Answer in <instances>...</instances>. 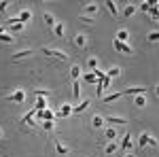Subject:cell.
Returning a JSON list of instances; mask_svg holds the SVG:
<instances>
[{"label":"cell","instance_id":"6da1fadb","mask_svg":"<svg viewBox=\"0 0 159 157\" xmlns=\"http://www.w3.org/2000/svg\"><path fill=\"white\" fill-rule=\"evenodd\" d=\"M43 53L45 55H51V58H55V60H60V62H70L68 53H64L60 49H43Z\"/></svg>","mask_w":159,"mask_h":157},{"label":"cell","instance_id":"7a4b0ae2","mask_svg":"<svg viewBox=\"0 0 159 157\" xmlns=\"http://www.w3.org/2000/svg\"><path fill=\"white\" fill-rule=\"evenodd\" d=\"M112 47L117 49V51H119V53H125V55H132V53H134V49L129 47V45H127V43H119V40H117V38H115V40H112Z\"/></svg>","mask_w":159,"mask_h":157},{"label":"cell","instance_id":"3957f363","mask_svg":"<svg viewBox=\"0 0 159 157\" xmlns=\"http://www.w3.org/2000/svg\"><path fill=\"white\" fill-rule=\"evenodd\" d=\"M144 91H147V87L144 85H138V87H127L121 94L123 96H144Z\"/></svg>","mask_w":159,"mask_h":157},{"label":"cell","instance_id":"277c9868","mask_svg":"<svg viewBox=\"0 0 159 157\" xmlns=\"http://www.w3.org/2000/svg\"><path fill=\"white\" fill-rule=\"evenodd\" d=\"M34 117H38V119H45V121H53V110L45 109V110H34Z\"/></svg>","mask_w":159,"mask_h":157},{"label":"cell","instance_id":"5b68a950","mask_svg":"<svg viewBox=\"0 0 159 157\" xmlns=\"http://www.w3.org/2000/svg\"><path fill=\"white\" fill-rule=\"evenodd\" d=\"M32 53H34L32 49H24V51H19V53H15V55H13L11 60H13V62H21V60H28V58H30Z\"/></svg>","mask_w":159,"mask_h":157},{"label":"cell","instance_id":"8992f818","mask_svg":"<svg viewBox=\"0 0 159 157\" xmlns=\"http://www.w3.org/2000/svg\"><path fill=\"white\" fill-rule=\"evenodd\" d=\"M7 100H11V102H19V104H21V102L25 100V91L17 89V91H15V94H11V96L7 98Z\"/></svg>","mask_w":159,"mask_h":157},{"label":"cell","instance_id":"52a82bcc","mask_svg":"<svg viewBox=\"0 0 159 157\" xmlns=\"http://www.w3.org/2000/svg\"><path fill=\"white\" fill-rule=\"evenodd\" d=\"M96 85H98V96H100V94H102V91H104V89H106V87L110 85V79L106 76V74H104L102 79H98V83H96Z\"/></svg>","mask_w":159,"mask_h":157},{"label":"cell","instance_id":"ba28073f","mask_svg":"<svg viewBox=\"0 0 159 157\" xmlns=\"http://www.w3.org/2000/svg\"><path fill=\"white\" fill-rule=\"evenodd\" d=\"M55 151H57V155H68L70 153V149L64 145L61 140H57V138H55Z\"/></svg>","mask_w":159,"mask_h":157},{"label":"cell","instance_id":"9c48e42d","mask_svg":"<svg viewBox=\"0 0 159 157\" xmlns=\"http://www.w3.org/2000/svg\"><path fill=\"white\" fill-rule=\"evenodd\" d=\"M74 45L79 49H87V36L85 34H76V36H74Z\"/></svg>","mask_w":159,"mask_h":157},{"label":"cell","instance_id":"30bf717a","mask_svg":"<svg viewBox=\"0 0 159 157\" xmlns=\"http://www.w3.org/2000/svg\"><path fill=\"white\" fill-rule=\"evenodd\" d=\"M21 121L28 123V125H36V121H34V109L30 110V113H25L24 117H21Z\"/></svg>","mask_w":159,"mask_h":157},{"label":"cell","instance_id":"8fae6325","mask_svg":"<svg viewBox=\"0 0 159 157\" xmlns=\"http://www.w3.org/2000/svg\"><path fill=\"white\" fill-rule=\"evenodd\" d=\"M106 121L112 123V125H125V123H127L125 117H106Z\"/></svg>","mask_w":159,"mask_h":157},{"label":"cell","instance_id":"7c38bea8","mask_svg":"<svg viewBox=\"0 0 159 157\" xmlns=\"http://www.w3.org/2000/svg\"><path fill=\"white\" fill-rule=\"evenodd\" d=\"M19 32H24V24H19V21H17V24H13L11 28H9V34H11V36L19 34Z\"/></svg>","mask_w":159,"mask_h":157},{"label":"cell","instance_id":"4fadbf2b","mask_svg":"<svg viewBox=\"0 0 159 157\" xmlns=\"http://www.w3.org/2000/svg\"><path fill=\"white\" fill-rule=\"evenodd\" d=\"M127 149H132V136L129 134L123 136V142H121V151H127Z\"/></svg>","mask_w":159,"mask_h":157},{"label":"cell","instance_id":"5bb4252c","mask_svg":"<svg viewBox=\"0 0 159 157\" xmlns=\"http://www.w3.org/2000/svg\"><path fill=\"white\" fill-rule=\"evenodd\" d=\"M0 40H2V43H15V36H11L9 32H4V30L0 28Z\"/></svg>","mask_w":159,"mask_h":157},{"label":"cell","instance_id":"9a60e30c","mask_svg":"<svg viewBox=\"0 0 159 157\" xmlns=\"http://www.w3.org/2000/svg\"><path fill=\"white\" fill-rule=\"evenodd\" d=\"M119 74H121V68H119V66H112V68H108L106 76H108L110 81H112V79H115V76H119Z\"/></svg>","mask_w":159,"mask_h":157},{"label":"cell","instance_id":"2e32d148","mask_svg":"<svg viewBox=\"0 0 159 157\" xmlns=\"http://www.w3.org/2000/svg\"><path fill=\"white\" fill-rule=\"evenodd\" d=\"M89 104H91L89 100H83L81 104H76V106H72V113H83V110H85L87 106H89Z\"/></svg>","mask_w":159,"mask_h":157},{"label":"cell","instance_id":"e0dca14e","mask_svg":"<svg viewBox=\"0 0 159 157\" xmlns=\"http://www.w3.org/2000/svg\"><path fill=\"white\" fill-rule=\"evenodd\" d=\"M72 98H74V100L81 98V83H79V81H74V83H72Z\"/></svg>","mask_w":159,"mask_h":157},{"label":"cell","instance_id":"ac0fdd59","mask_svg":"<svg viewBox=\"0 0 159 157\" xmlns=\"http://www.w3.org/2000/svg\"><path fill=\"white\" fill-rule=\"evenodd\" d=\"M30 17H32V13H30V11H21L19 15H17L19 24H25V21H30Z\"/></svg>","mask_w":159,"mask_h":157},{"label":"cell","instance_id":"d6986e66","mask_svg":"<svg viewBox=\"0 0 159 157\" xmlns=\"http://www.w3.org/2000/svg\"><path fill=\"white\" fill-rule=\"evenodd\" d=\"M70 113H72V106H70V104H64L60 109V113H57V117H68Z\"/></svg>","mask_w":159,"mask_h":157},{"label":"cell","instance_id":"ffe728a7","mask_svg":"<svg viewBox=\"0 0 159 157\" xmlns=\"http://www.w3.org/2000/svg\"><path fill=\"white\" fill-rule=\"evenodd\" d=\"M127 38H129V32H127V30H119V32H117V40H119V43H125V40H127Z\"/></svg>","mask_w":159,"mask_h":157},{"label":"cell","instance_id":"44dd1931","mask_svg":"<svg viewBox=\"0 0 159 157\" xmlns=\"http://www.w3.org/2000/svg\"><path fill=\"white\" fill-rule=\"evenodd\" d=\"M136 13V4H127L125 9H123V17H132Z\"/></svg>","mask_w":159,"mask_h":157},{"label":"cell","instance_id":"7402d4cb","mask_svg":"<svg viewBox=\"0 0 159 157\" xmlns=\"http://www.w3.org/2000/svg\"><path fill=\"white\" fill-rule=\"evenodd\" d=\"M43 19H45V24L49 25V28L55 25V19H53V15H51V13H43Z\"/></svg>","mask_w":159,"mask_h":157},{"label":"cell","instance_id":"603a6c76","mask_svg":"<svg viewBox=\"0 0 159 157\" xmlns=\"http://www.w3.org/2000/svg\"><path fill=\"white\" fill-rule=\"evenodd\" d=\"M47 109V98H36V109L34 110H45Z\"/></svg>","mask_w":159,"mask_h":157},{"label":"cell","instance_id":"cb8c5ba5","mask_svg":"<svg viewBox=\"0 0 159 157\" xmlns=\"http://www.w3.org/2000/svg\"><path fill=\"white\" fill-rule=\"evenodd\" d=\"M117 151H119V145H117V142H112V145H108L106 149H104L106 155H112V153H117Z\"/></svg>","mask_w":159,"mask_h":157},{"label":"cell","instance_id":"d4e9b609","mask_svg":"<svg viewBox=\"0 0 159 157\" xmlns=\"http://www.w3.org/2000/svg\"><path fill=\"white\" fill-rule=\"evenodd\" d=\"M98 11H100V4H87L85 7V13H89V15H96Z\"/></svg>","mask_w":159,"mask_h":157},{"label":"cell","instance_id":"484cf974","mask_svg":"<svg viewBox=\"0 0 159 157\" xmlns=\"http://www.w3.org/2000/svg\"><path fill=\"white\" fill-rule=\"evenodd\" d=\"M34 96H36V98H49L51 91H49V89H34Z\"/></svg>","mask_w":159,"mask_h":157},{"label":"cell","instance_id":"4316f807","mask_svg":"<svg viewBox=\"0 0 159 157\" xmlns=\"http://www.w3.org/2000/svg\"><path fill=\"white\" fill-rule=\"evenodd\" d=\"M147 40H148V43H159V30H155V32H148Z\"/></svg>","mask_w":159,"mask_h":157},{"label":"cell","instance_id":"83f0119b","mask_svg":"<svg viewBox=\"0 0 159 157\" xmlns=\"http://www.w3.org/2000/svg\"><path fill=\"white\" fill-rule=\"evenodd\" d=\"M147 140H148V134H140V140H138V149H144L147 146Z\"/></svg>","mask_w":159,"mask_h":157},{"label":"cell","instance_id":"f1b7e54d","mask_svg":"<svg viewBox=\"0 0 159 157\" xmlns=\"http://www.w3.org/2000/svg\"><path fill=\"white\" fill-rule=\"evenodd\" d=\"M83 81H85V83H98V79H96V74H93V72H85Z\"/></svg>","mask_w":159,"mask_h":157},{"label":"cell","instance_id":"f546056e","mask_svg":"<svg viewBox=\"0 0 159 157\" xmlns=\"http://www.w3.org/2000/svg\"><path fill=\"white\" fill-rule=\"evenodd\" d=\"M123 94L121 91H117V94H110V96H104V102H115V100H119Z\"/></svg>","mask_w":159,"mask_h":157},{"label":"cell","instance_id":"4dcf8cb0","mask_svg":"<svg viewBox=\"0 0 159 157\" xmlns=\"http://www.w3.org/2000/svg\"><path fill=\"white\" fill-rule=\"evenodd\" d=\"M134 104H136V106H140V109H142V106L147 104V100H144V96H134Z\"/></svg>","mask_w":159,"mask_h":157},{"label":"cell","instance_id":"1f68e13d","mask_svg":"<svg viewBox=\"0 0 159 157\" xmlns=\"http://www.w3.org/2000/svg\"><path fill=\"white\" fill-rule=\"evenodd\" d=\"M106 7H108V11L112 13V15H115V17H119V11H117V4H115V2H106Z\"/></svg>","mask_w":159,"mask_h":157},{"label":"cell","instance_id":"d6a6232c","mask_svg":"<svg viewBox=\"0 0 159 157\" xmlns=\"http://www.w3.org/2000/svg\"><path fill=\"white\" fill-rule=\"evenodd\" d=\"M104 136H106L108 140H115V136H117V132H115L112 127H106V130H104Z\"/></svg>","mask_w":159,"mask_h":157},{"label":"cell","instance_id":"836d02e7","mask_svg":"<svg viewBox=\"0 0 159 157\" xmlns=\"http://www.w3.org/2000/svg\"><path fill=\"white\" fill-rule=\"evenodd\" d=\"M87 68L96 70V68H98V58H89V60H87Z\"/></svg>","mask_w":159,"mask_h":157},{"label":"cell","instance_id":"e575fe53","mask_svg":"<svg viewBox=\"0 0 159 157\" xmlns=\"http://www.w3.org/2000/svg\"><path fill=\"white\" fill-rule=\"evenodd\" d=\"M70 74H72L74 81H76V79L81 76V68H79V66H72V68H70Z\"/></svg>","mask_w":159,"mask_h":157},{"label":"cell","instance_id":"d590c367","mask_svg":"<svg viewBox=\"0 0 159 157\" xmlns=\"http://www.w3.org/2000/svg\"><path fill=\"white\" fill-rule=\"evenodd\" d=\"M148 15H151L153 19H157V21H159V9H157V7H151V9H148Z\"/></svg>","mask_w":159,"mask_h":157},{"label":"cell","instance_id":"8d00e7d4","mask_svg":"<svg viewBox=\"0 0 159 157\" xmlns=\"http://www.w3.org/2000/svg\"><path fill=\"white\" fill-rule=\"evenodd\" d=\"M53 28H55V36H57V38L64 36V25H61V24H55Z\"/></svg>","mask_w":159,"mask_h":157},{"label":"cell","instance_id":"74e56055","mask_svg":"<svg viewBox=\"0 0 159 157\" xmlns=\"http://www.w3.org/2000/svg\"><path fill=\"white\" fill-rule=\"evenodd\" d=\"M91 123H93V127H102V123H104V119H102V117H100V115H96V117H93V121H91Z\"/></svg>","mask_w":159,"mask_h":157},{"label":"cell","instance_id":"f35d334b","mask_svg":"<svg viewBox=\"0 0 159 157\" xmlns=\"http://www.w3.org/2000/svg\"><path fill=\"white\" fill-rule=\"evenodd\" d=\"M157 138H151V136H148V140H147V146H153V149H157Z\"/></svg>","mask_w":159,"mask_h":157},{"label":"cell","instance_id":"ab89813d","mask_svg":"<svg viewBox=\"0 0 159 157\" xmlns=\"http://www.w3.org/2000/svg\"><path fill=\"white\" fill-rule=\"evenodd\" d=\"M43 127H45V132H51V130H53V121H45Z\"/></svg>","mask_w":159,"mask_h":157},{"label":"cell","instance_id":"60d3db41","mask_svg":"<svg viewBox=\"0 0 159 157\" xmlns=\"http://www.w3.org/2000/svg\"><path fill=\"white\" fill-rule=\"evenodd\" d=\"M81 21H83V24H93V17H85V15H83Z\"/></svg>","mask_w":159,"mask_h":157},{"label":"cell","instance_id":"b9f144b4","mask_svg":"<svg viewBox=\"0 0 159 157\" xmlns=\"http://www.w3.org/2000/svg\"><path fill=\"white\" fill-rule=\"evenodd\" d=\"M9 9V2H0V13H4Z\"/></svg>","mask_w":159,"mask_h":157},{"label":"cell","instance_id":"7bdbcfd3","mask_svg":"<svg viewBox=\"0 0 159 157\" xmlns=\"http://www.w3.org/2000/svg\"><path fill=\"white\" fill-rule=\"evenodd\" d=\"M155 96L159 98V85H155Z\"/></svg>","mask_w":159,"mask_h":157},{"label":"cell","instance_id":"ee69618b","mask_svg":"<svg viewBox=\"0 0 159 157\" xmlns=\"http://www.w3.org/2000/svg\"><path fill=\"white\" fill-rule=\"evenodd\" d=\"M123 157H134V153H127V155H123Z\"/></svg>","mask_w":159,"mask_h":157},{"label":"cell","instance_id":"f6af8a7d","mask_svg":"<svg viewBox=\"0 0 159 157\" xmlns=\"http://www.w3.org/2000/svg\"><path fill=\"white\" fill-rule=\"evenodd\" d=\"M2 134H4V132H2V130H0V138H2Z\"/></svg>","mask_w":159,"mask_h":157},{"label":"cell","instance_id":"bcb514c9","mask_svg":"<svg viewBox=\"0 0 159 157\" xmlns=\"http://www.w3.org/2000/svg\"><path fill=\"white\" fill-rule=\"evenodd\" d=\"M155 7H157V9H159V0H157V4H155Z\"/></svg>","mask_w":159,"mask_h":157}]
</instances>
